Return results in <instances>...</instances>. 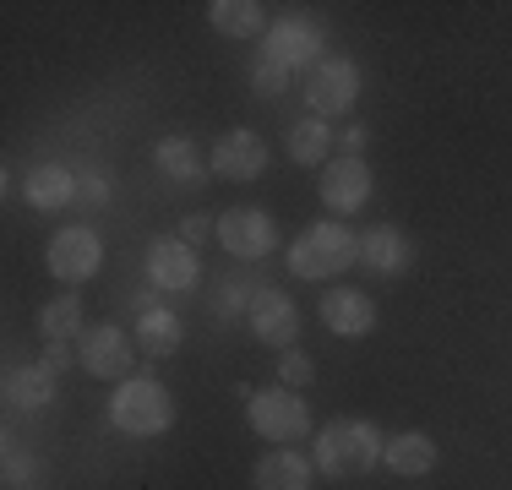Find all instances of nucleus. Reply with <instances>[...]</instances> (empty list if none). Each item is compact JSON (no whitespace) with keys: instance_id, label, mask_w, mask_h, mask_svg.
Here are the masks:
<instances>
[{"instance_id":"nucleus-14","label":"nucleus","mask_w":512,"mask_h":490,"mask_svg":"<svg viewBox=\"0 0 512 490\" xmlns=\"http://www.w3.org/2000/svg\"><path fill=\"white\" fill-rule=\"evenodd\" d=\"M251 333L262 343H273V349H289V343L300 338V311L295 300H289L284 289H262L251 305Z\"/></svg>"},{"instance_id":"nucleus-30","label":"nucleus","mask_w":512,"mask_h":490,"mask_svg":"<svg viewBox=\"0 0 512 490\" xmlns=\"http://www.w3.org/2000/svg\"><path fill=\"white\" fill-rule=\"evenodd\" d=\"M207 235L218 240V218H207V213H191L186 224H180V240H186L191 251H197V245H207Z\"/></svg>"},{"instance_id":"nucleus-26","label":"nucleus","mask_w":512,"mask_h":490,"mask_svg":"<svg viewBox=\"0 0 512 490\" xmlns=\"http://www.w3.org/2000/svg\"><path fill=\"white\" fill-rule=\"evenodd\" d=\"M289 82H295V71H284L278 60H267V55H256V60H251V93H262V98H284V93H289Z\"/></svg>"},{"instance_id":"nucleus-20","label":"nucleus","mask_w":512,"mask_h":490,"mask_svg":"<svg viewBox=\"0 0 512 490\" xmlns=\"http://www.w3.org/2000/svg\"><path fill=\"white\" fill-rule=\"evenodd\" d=\"M50 398H55V376L44 371L39 360H33V365H11V371H6V403H11V409L39 414Z\"/></svg>"},{"instance_id":"nucleus-9","label":"nucleus","mask_w":512,"mask_h":490,"mask_svg":"<svg viewBox=\"0 0 512 490\" xmlns=\"http://www.w3.org/2000/svg\"><path fill=\"white\" fill-rule=\"evenodd\" d=\"M131 349H137V338H126L115 322H104V327H88V333H82L77 360H82V371L99 376V382H120V376L131 371Z\"/></svg>"},{"instance_id":"nucleus-19","label":"nucleus","mask_w":512,"mask_h":490,"mask_svg":"<svg viewBox=\"0 0 512 490\" xmlns=\"http://www.w3.org/2000/svg\"><path fill=\"white\" fill-rule=\"evenodd\" d=\"M180 343H186V327H180V316L169 311V305H153V311L137 316V349L148 354V360H169Z\"/></svg>"},{"instance_id":"nucleus-15","label":"nucleus","mask_w":512,"mask_h":490,"mask_svg":"<svg viewBox=\"0 0 512 490\" xmlns=\"http://www.w3.org/2000/svg\"><path fill=\"white\" fill-rule=\"evenodd\" d=\"M148 284L153 289H197V251L186 240H153L148 245Z\"/></svg>"},{"instance_id":"nucleus-12","label":"nucleus","mask_w":512,"mask_h":490,"mask_svg":"<svg viewBox=\"0 0 512 490\" xmlns=\"http://www.w3.org/2000/svg\"><path fill=\"white\" fill-rule=\"evenodd\" d=\"M360 262L371 267V273H382V278H398V273L414 267V240L398 224H376V229L360 235Z\"/></svg>"},{"instance_id":"nucleus-2","label":"nucleus","mask_w":512,"mask_h":490,"mask_svg":"<svg viewBox=\"0 0 512 490\" xmlns=\"http://www.w3.org/2000/svg\"><path fill=\"white\" fill-rule=\"evenodd\" d=\"M355 262H360L355 229L333 224V218H327V224H311L306 235L289 245V273H295V278H311V284H327V278L349 273Z\"/></svg>"},{"instance_id":"nucleus-11","label":"nucleus","mask_w":512,"mask_h":490,"mask_svg":"<svg viewBox=\"0 0 512 490\" xmlns=\"http://www.w3.org/2000/svg\"><path fill=\"white\" fill-rule=\"evenodd\" d=\"M322 322H327V333L333 338H365L376 327V305H371V294L365 289H327L322 294Z\"/></svg>"},{"instance_id":"nucleus-7","label":"nucleus","mask_w":512,"mask_h":490,"mask_svg":"<svg viewBox=\"0 0 512 490\" xmlns=\"http://www.w3.org/2000/svg\"><path fill=\"white\" fill-rule=\"evenodd\" d=\"M44 262H50V273L60 284H82V278L99 273L104 262V240L93 235L88 224H71V229H55L50 251H44Z\"/></svg>"},{"instance_id":"nucleus-27","label":"nucleus","mask_w":512,"mask_h":490,"mask_svg":"<svg viewBox=\"0 0 512 490\" xmlns=\"http://www.w3.org/2000/svg\"><path fill=\"white\" fill-rule=\"evenodd\" d=\"M256 294L262 289H246V284H218L213 289V305H218V322H235V316H251V305H256Z\"/></svg>"},{"instance_id":"nucleus-18","label":"nucleus","mask_w":512,"mask_h":490,"mask_svg":"<svg viewBox=\"0 0 512 490\" xmlns=\"http://www.w3.org/2000/svg\"><path fill=\"white\" fill-rule=\"evenodd\" d=\"M382 458H387V469H393V474L420 480V474L436 469V441L425 436V431H398V436H387Z\"/></svg>"},{"instance_id":"nucleus-3","label":"nucleus","mask_w":512,"mask_h":490,"mask_svg":"<svg viewBox=\"0 0 512 490\" xmlns=\"http://www.w3.org/2000/svg\"><path fill=\"white\" fill-rule=\"evenodd\" d=\"M109 425L126 436H164L175 425V398L153 376H126L109 398Z\"/></svg>"},{"instance_id":"nucleus-23","label":"nucleus","mask_w":512,"mask_h":490,"mask_svg":"<svg viewBox=\"0 0 512 490\" xmlns=\"http://www.w3.org/2000/svg\"><path fill=\"white\" fill-rule=\"evenodd\" d=\"M327 153H333V126H327V120L306 115V120L289 126V158H295V164H306V169L322 164L327 169Z\"/></svg>"},{"instance_id":"nucleus-6","label":"nucleus","mask_w":512,"mask_h":490,"mask_svg":"<svg viewBox=\"0 0 512 490\" xmlns=\"http://www.w3.org/2000/svg\"><path fill=\"white\" fill-rule=\"evenodd\" d=\"M218 245L240 262H262L278 245V224L262 207H229V213H218Z\"/></svg>"},{"instance_id":"nucleus-4","label":"nucleus","mask_w":512,"mask_h":490,"mask_svg":"<svg viewBox=\"0 0 512 490\" xmlns=\"http://www.w3.org/2000/svg\"><path fill=\"white\" fill-rule=\"evenodd\" d=\"M355 98H360V66L349 55H327V60H316V66L306 71V104H311L316 120L349 115Z\"/></svg>"},{"instance_id":"nucleus-22","label":"nucleus","mask_w":512,"mask_h":490,"mask_svg":"<svg viewBox=\"0 0 512 490\" xmlns=\"http://www.w3.org/2000/svg\"><path fill=\"white\" fill-rule=\"evenodd\" d=\"M207 22H213L224 39H256L267 28V6L262 0H213L207 6Z\"/></svg>"},{"instance_id":"nucleus-10","label":"nucleus","mask_w":512,"mask_h":490,"mask_svg":"<svg viewBox=\"0 0 512 490\" xmlns=\"http://www.w3.org/2000/svg\"><path fill=\"white\" fill-rule=\"evenodd\" d=\"M322 202H327V213H338V218L360 213V207L371 202V164L338 153L333 164L322 169Z\"/></svg>"},{"instance_id":"nucleus-5","label":"nucleus","mask_w":512,"mask_h":490,"mask_svg":"<svg viewBox=\"0 0 512 490\" xmlns=\"http://www.w3.org/2000/svg\"><path fill=\"white\" fill-rule=\"evenodd\" d=\"M246 420H251V431L262 436V441H300V436L311 431L306 398H300V392H289V387L251 392V398H246Z\"/></svg>"},{"instance_id":"nucleus-17","label":"nucleus","mask_w":512,"mask_h":490,"mask_svg":"<svg viewBox=\"0 0 512 490\" xmlns=\"http://www.w3.org/2000/svg\"><path fill=\"white\" fill-rule=\"evenodd\" d=\"M311 469L316 463H306L295 447H278V452H267V458H256L251 490H311Z\"/></svg>"},{"instance_id":"nucleus-21","label":"nucleus","mask_w":512,"mask_h":490,"mask_svg":"<svg viewBox=\"0 0 512 490\" xmlns=\"http://www.w3.org/2000/svg\"><path fill=\"white\" fill-rule=\"evenodd\" d=\"M153 164H158V175H164V180H175V186H197V180L207 175V164H202L197 142H191V137H180V131L153 147Z\"/></svg>"},{"instance_id":"nucleus-1","label":"nucleus","mask_w":512,"mask_h":490,"mask_svg":"<svg viewBox=\"0 0 512 490\" xmlns=\"http://www.w3.org/2000/svg\"><path fill=\"white\" fill-rule=\"evenodd\" d=\"M382 431L371 420H333L316 431V469L327 480H360L382 463Z\"/></svg>"},{"instance_id":"nucleus-32","label":"nucleus","mask_w":512,"mask_h":490,"mask_svg":"<svg viewBox=\"0 0 512 490\" xmlns=\"http://www.w3.org/2000/svg\"><path fill=\"white\" fill-rule=\"evenodd\" d=\"M365 142H371V131H365V126H349L338 147H344V158H360V153H365Z\"/></svg>"},{"instance_id":"nucleus-13","label":"nucleus","mask_w":512,"mask_h":490,"mask_svg":"<svg viewBox=\"0 0 512 490\" xmlns=\"http://www.w3.org/2000/svg\"><path fill=\"white\" fill-rule=\"evenodd\" d=\"M267 169V142L256 137V131H224V137L213 142V175L224 180H251Z\"/></svg>"},{"instance_id":"nucleus-16","label":"nucleus","mask_w":512,"mask_h":490,"mask_svg":"<svg viewBox=\"0 0 512 490\" xmlns=\"http://www.w3.org/2000/svg\"><path fill=\"white\" fill-rule=\"evenodd\" d=\"M22 196H28V207H39V213H60V207L77 202V175H71L66 164H39L22 180Z\"/></svg>"},{"instance_id":"nucleus-24","label":"nucleus","mask_w":512,"mask_h":490,"mask_svg":"<svg viewBox=\"0 0 512 490\" xmlns=\"http://www.w3.org/2000/svg\"><path fill=\"white\" fill-rule=\"evenodd\" d=\"M39 333L50 338V343H71V338H82V333H88V327H82V300H77V294H60V300L44 305Z\"/></svg>"},{"instance_id":"nucleus-28","label":"nucleus","mask_w":512,"mask_h":490,"mask_svg":"<svg viewBox=\"0 0 512 490\" xmlns=\"http://www.w3.org/2000/svg\"><path fill=\"white\" fill-rule=\"evenodd\" d=\"M311 382H316V365H311V354H300V349H284V360H278V387L300 392V387H311Z\"/></svg>"},{"instance_id":"nucleus-29","label":"nucleus","mask_w":512,"mask_h":490,"mask_svg":"<svg viewBox=\"0 0 512 490\" xmlns=\"http://www.w3.org/2000/svg\"><path fill=\"white\" fill-rule=\"evenodd\" d=\"M77 202L82 207H104L109 202V180L99 175V169H82L77 175Z\"/></svg>"},{"instance_id":"nucleus-8","label":"nucleus","mask_w":512,"mask_h":490,"mask_svg":"<svg viewBox=\"0 0 512 490\" xmlns=\"http://www.w3.org/2000/svg\"><path fill=\"white\" fill-rule=\"evenodd\" d=\"M262 55L278 60L284 71H311L316 60H327L322 28H316V22H306V17H284V22H273V28H267Z\"/></svg>"},{"instance_id":"nucleus-31","label":"nucleus","mask_w":512,"mask_h":490,"mask_svg":"<svg viewBox=\"0 0 512 490\" xmlns=\"http://www.w3.org/2000/svg\"><path fill=\"white\" fill-rule=\"evenodd\" d=\"M44 371H50V376H60V371H71V365H77V360H71V343H50V349H44Z\"/></svg>"},{"instance_id":"nucleus-25","label":"nucleus","mask_w":512,"mask_h":490,"mask_svg":"<svg viewBox=\"0 0 512 490\" xmlns=\"http://www.w3.org/2000/svg\"><path fill=\"white\" fill-rule=\"evenodd\" d=\"M44 474V463L33 458V452H22L17 441H6V463H0V480H6V490H22V485H33Z\"/></svg>"}]
</instances>
